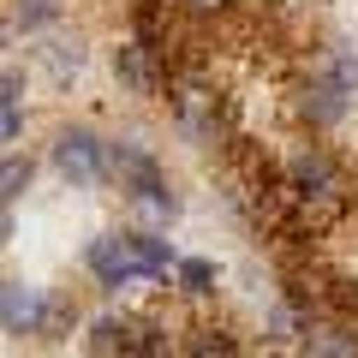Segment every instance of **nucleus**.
Returning <instances> with one entry per match:
<instances>
[{
  "label": "nucleus",
  "instance_id": "nucleus-10",
  "mask_svg": "<svg viewBox=\"0 0 358 358\" xmlns=\"http://www.w3.org/2000/svg\"><path fill=\"white\" fill-rule=\"evenodd\" d=\"M36 54H42V66H48L54 78H72L78 66H84V42H78V36H48Z\"/></svg>",
  "mask_w": 358,
  "mask_h": 358
},
{
  "label": "nucleus",
  "instance_id": "nucleus-11",
  "mask_svg": "<svg viewBox=\"0 0 358 358\" xmlns=\"http://www.w3.org/2000/svg\"><path fill=\"white\" fill-rule=\"evenodd\" d=\"M185 358H239V341H233L227 329H215V322H203V329H192V341H185Z\"/></svg>",
  "mask_w": 358,
  "mask_h": 358
},
{
  "label": "nucleus",
  "instance_id": "nucleus-13",
  "mask_svg": "<svg viewBox=\"0 0 358 358\" xmlns=\"http://www.w3.org/2000/svg\"><path fill=\"white\" fill-rule=\"evenodd\" d=\"M322 72H329L334 84L346 90V96H352V90H358V54L346 48V42H334V48H329V66H322Z\"/></svg>",
  "mask_w": 358,
  "mask_h": 358
},
{
  "label": "nucleus",
  "instance_id": "nucleus-2",
  "mask_svg": "<svg viewBox=\"0 0 358 358\" xmlns=\"http://www.w3.org/2000/svg\"><path fill=\"white\" fill-rule=\"evenodd\" d=\"M167 96H173L179 131H185L197 150H221V143H233V114H227V102H221L197 72H173V78H167Z\"/></svg>",
  "mask_w": 358,
  "mask_h": 358
},
{
  "label": "nucleus",
  "instance_id": "nucleus-18",
  "mask_svg": "<svg viewBox=\"0 0 358 358\" xmlns=\"http://www.w3.org/2000/svg\"><path fill=\"white\" fill-rule=\"evenodd\" d=\"M179 6H185V13H197V18H215V13H227L233 0H179Z\"/></svg>",
  "mask_w": 358,
  "mask_h": 358
},
{
  "label": "nucleus",
  "instance_id": "nucleus-4",
  "mask_svg": "<svg viewBox=\"0 0 358 358\" xmlns=\"http://www.w3.org/2000/svg\"><path fill=\"white\" fill-rule=\"evenodd\" d=\"M84 263H90V275L102 287H126V281H143V268H138V251H131V239L126 233H102V239L84 251Z\"/></svg>",
  "mask_w": 358,
  "mask_h": 358
},
{
  "label": "nucleus",
  "instance_id": "nucleus-15",
  "mask_svg": "<svg viewBox=\"0 0 358 358\" xmlns=\"http://www.w3.org/2000/svg\"><path fill=\"white\" fill-rule=\"evenodd\" d=\"M78 322V310H72V299H60V293H48V317H42V341H60L66 329Z\"/></svg>",
  "mask_w": 358,
  "mask_h": 358
},
{
  "label": "nucleus",
  "instance_id": "nucleus-16",
  "mask_svg": "<svg viewBox=\"0 0 358 358\" xmlns=\"http://www.w3.org/2000/svg\"><path fill=\"white\" fill-rule=\"evenodd\" d=\"M179 287H185V293H209V287H215V263H203V257H179Z\"/></svg>",
  "mask_w": 358,
  "mask_h": 358
},
{
  "label": "nucleus",
  "instance_id": "nucleus-5",
  "mask_svg": "<svg viewBox=\"0 0 358 358\" xmlns=\"http://www.w3.org/2000/svg\"><path fill=\"white\" fill-rule=\"evenodd\" d=\"M287 185H293L299 197H341V167H334L329 150L305 143V150L287 162Z\"/></svg>",
  "mask_w": 358,
  "mask_h": 358
},
{
  "label": "nucleus",
  "instance_id": "nucleus-1",
  "mask_svg": "<svg viewBox=\"0 0 358 358\" xmlns=\"http://www.w3.org/2000/svg\"><path fill=\"white\" fill-rule=\"evenodd\" d=\"M108 179L138 203V215H150V221H173L179 215L173 185H167L162 162H155L143 143H108Z\"/></svg>",
  "mask_w": 358,
  "mask_h": 358
},
{
  "label": "nucleus",
  "instance_id": "nucleus-3",
  "mask_svg": "<svg viewBox=\"0 0 358 358\" xmlns=\"http://www.w3.org/2000/svg\"><path fill=\"white\" fill-rule=\"evenodd\" d=\"M54 173L72 179V185H102L108 179V143L90 126H66L54 138Z\"/></svg>",
  "mask_w": 358,
  "mask_h": 358
},
{
  "label": "nucleus",
  "instance_id": "nucleus-17",
  "mask_svg": "<svg viewBox=\"0 0 358 358\" xmlns=\"http://www.w3.org/2000/svg\"><path fill=\"white\" fill-rule=\"evenodd\" d=\"M0 138H6V143L24 138V114H18V108H0Z\"/></svg>",
  "mask_w": 358,
  "mask_h": 358
},
{
  "label": "nucleus",
  "instance_id": "nucleus-8",
  "mask_svg": "<svg viewBox=\"0 0 358 358\" xmlns=\"http://www.w3.org/2000/svg\"><path fill=\"white\" fill-rule=\"evenodd\" d=\"M299 114H305L310 126H334V120L346 114V90L334 84L329 72H310V84L299 90Z\"/></svg>",
  "mask_w": 358,
  "mask_h": 358
},
{
  "label": "nucleus",
  "instance_id": "nucleus-14",
  "mask_svg": "<svg viewBox=\"0 0 358 358\" xmlns=\"http://www.w3.org/2000/svg\"><path fill=\"white\" fill-rule=\"evenodd\" d=\"M24 185H30V162H18V150L0 162V197H6V209L24 197Z\"/></svg>",
  "mask_w": 358,
  "mask_h": 358
},
{
  "label": "nucleus",
  "instance_id": "nucleus-7",
  "mask_svg": "<svg viewBox=\"0 0 358 358\" xmlns=\"http://www.w3.org/2000/svg\"><path fill=\"white\" fill-rule=\"evenodd\" d=\"M42 317H48V293L24 281H6L0 287V322L6 334H42Z\"/></svg>",
  "mask_w": 358,
  "mask_h": 358
},
{
  "label": "nucleus",
  "instance_id": "nucleus-6",
  "mask_svg": "<svg viewBox=\"0 0 358 358\" xmlns=\"http://www.w3.org/2000/svg\"><path fill=\"white\" fill-rule=\"evenodd\" d=\"M114 78L131 90V96H155V90L167 84V72H162V54H155V48H143L138 36L114 48Z\"/></svg>",
  "mask_w": 358,
  "mask_h": 358
},
{
  "label": "nucleus",
  "instance_id": "nucleus-12",
  "mask_svg": "<svg viewBox=\"0 0 358 358\" xmlns=\"http://www.w3.org/2000/svg\"><path fill=\"white\" fill-rule=\"evenodd\" d=\"M54 18H60V0H13V36L24 30V36H36V30H48Z\"/></svg>",
  "mask_w": 358,
  "mask_h": 358
},
{
  "label": "nucleus",
  "instance_id": "nucleus-9",
  "mask_svg": "<svg viewBox=\"0 0 358 358\" xmlns=\"http://www.w3.org/2000/svg\"><path fill=\"white\" fill-rule=\"evenodd\" d=\"M126 239H131V251H138V268H143V275H167V268H173V245H167L162 233L131 227Z\"/></svg>",
  "mask_w": 358,
  "mask_h": 358
}]
</instances>
